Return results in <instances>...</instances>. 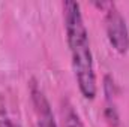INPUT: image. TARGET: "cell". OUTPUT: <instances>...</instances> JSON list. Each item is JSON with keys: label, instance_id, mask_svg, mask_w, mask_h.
Masks as SVG:
<instances>
[{"label": "cell", "instance_id": "7a4b0ae2", "mask_svg": "<svg viewBox=\"0 0 129 127\" xmlns=\"http://www.w3.org/2000/svg\"><path fill=\"white\" fill-rule=\"evenodd\" d=\"M95 6L105 12V30L110 45L119 54H126L129 51V29L125 17L113 2H101Z\"/></svg>", "mask_w": 129, "mask_h": 127}, {"label": "cell", "instance_id": "8992f818", "mask_svg": "<svg viewBox=\"0 0 129 127\" xmlns=\"http://www.w3.org/2000/svg\"><path fill=\"white\" fill-rule=\"evenodd\" d=\"M0 127H20L12 118L9 117H2L0 118Z\"/></svg>", "mask_w": 129, "mask_h": 127}, {"label": "cell", "instance_id": "277c9868", "mask_svg": "<svg viewBox=\"0 0 129 127\" xmlns=\"http://www.w3.org/2000/svg\"><path fill=\"white\" fill-rule=\"evenodd\" d=\"M113 90H114V81L110 76H105V84H104V91H105V96H107L105 117H107V120L111 126H117L119 124V114H117V109H116Z\"/></svg>", "mask_w": 129, "mask_h": 127}, {"label": "cell", "instance_id": "6da1fadb", "mask_svg": "<svg viewBox=\"0 0 129 127\" xmlns=\"http://www.w3.org/2000/svg\"><path fill=\"white\" fill-rule=\"evenodd\" d=\"M62 6H63L66 42L71 52V63L77 79V85L84 99L93 100L98 93L96 73L89 40V32L83 20L81 8L80 3L72 0L63 2Z\"/></svg>", "mask_w": 129, "mask_h": 127}, {"label": "cell", "instance_id": "5b68a950", "mask_svg": "<svg viewBox=\"0 0 129 127\" xmlns=\"http://www.w3.org/2000/svg\"><path fill=\"white\" fill-rule=\"evenodd\" d=\"M63 127H84L81 117L72 108H66V111H63Z\"/></svg>", "mask_w": 129, "mask_h": 127}, {"label": "cell", "instance_id": "3957f363", "mask_svg": "<svg viewBox=\"0 0 129 127\" xmlns=\"http://www.w3.org/2000/svg\"><path fill=\"white\" fill-rule=\"evenodd\" d=\"M32 103L35 108V117H36V127H57L54 121V115L51 111V106L47 100L44 93L33 84L30 88Z\"/></svg>", "mask_w": 129, "mask_h": 127}]
</instances>
